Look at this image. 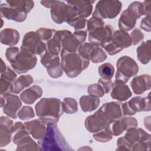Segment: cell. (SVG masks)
<instances>
[{
    "label": "cell",
    "mask_w": 151,
    "mask_h": 151,
    "mask_svg": "<svg viewBox=\"0 0 151 151\" xmlns=\"http://www.w3.org/2000/svg\"><path fill=\"white\" fill-rule=\"evenodd\" d=\"M112 41L122 50L128 48L132 45L130 35L126 31L122 29L117 30L113 33Z\"/></svg>",
    "instance_id": "cell-28"
},
{
    "label": "cell",
    "mask_w": 151,
    "mask_h": 151,
    "mask_svg": "<svg viewBox=\"0 0 151 151\" xmlns=\"http://www.w3.org/2000/svg\"><path fill=\"white\" fill-rule=\"evenodd\" d=\"M98 83L102 87L105 93H108L112 88L113 83L111 80H106L103 78H99Z\"/></svg>",
    "instance_id": "cell-49"
},
{
    "label": "cell",
    "mask_w": 151,
    "mask_h": 151,
    "mask_svg": "<svg viewBox=\"0 0 151 151\" xmlns=\"http://www.w3.org/2000/svg\"><path fill=\"white\" fill-rule=\"evenodd\" d=\"M113 33V27L110 25H106L103 28L89 33L88 40L90 42L103 47L111 41Z\"/></svg>",
    "instance_id": "cell-14"
},
{
    "label": "cell",
    "mask_w": 151,
    "mask_h": 151,
    "mask_svg": "<svg viewBox=\"0 0 151 151\" xmlns=\"http://www.w3.org/2000/svg\"><path fill=\"white\" fill-rule=\"evenodd\" d=\"M99 103V99L91 95L83 96L80 99V104L84 112H90L96 110Z\"/></svg>",
    "instance_id": "cell-30"
},
{
    "label": "cell",
    "mask_w": 151,
    "mask_h": 151,
    "mask_svg": "<svg viewBox=\"0 0 151 151\" xmlns=\"http://www.w3.org/2000/svg\"><path fill=\"white\" fill-rule=\"evenodd\" d=\"M49 76L54 78L61 77L63 74V68L60 61L59 57H57L46 67Z\"/></svg>",
    "instance_id": "cell-32"
},
{
    "label": "cell",
    "mask_w": 151,
    "mask_h": 151,
    "mask_svg": "<svg viewBox=\"0 0 151 151\" xmlns=\"http://www.w3.org/2000/svg\"><path fill=\"white\" fill-rule=\"evenodd\" d=\"M143 3V12L144 15H150V1H145Z\"/></svg>",
    "instance_id": "cell-51"
},
{
    "label": "cell",
    "mask_w": 151,
    "mask_h": 151,
    "mask_svg": "<svg viewBox=\"0 0 151 151\" xmlns=\"http://www.w3.org/2000/svg\"><path fill=\"white\" fill-rule=\"evenodd\" d=\"M5 2L9 5L15 7L27 14H28L34 6V2L32 1H6Z\"/></svg>",
    "instance_id": "cell-34"
},
{
    "label": "cell",
    "mask_w": 151,
    "mask_h": 151,
    "mask_svg": "<svg viewBox=\"0 0 151 151\" xmlns=\"http://www.w3.org/2000/svg\"><path fill=\"white\" fill-rule=\"evenodd\" d=\"M19 37L20 35L18 31L12 28H5L1 31L0 34L1 44L9 46H14L17 44L19 40Z\"/></svg>",
    "instance_id": "cell-27"
},
{
    "label": "cell",
    "mask_w": 151,
    "mask_h": 151,
    "mask_svg": "<svg viewBox=\"0 0 151 151\" xmlns=\"http://www.w3.org/2000/svg\"><path fill=\"white\" fill-rule=\"evenodd\" d=\"M70 32L68 30L56 31L52 38L47 43V50L51 54L58 55L61 50L62 40Z\"/></svg>",
    "instance_id": "cell-24"
},
{
    "label": "cell",
    "mask_w": 151,
    "mask_h": 151,
    "mask_svg": "<svg viewBox=\"0 0 151 151\" xmlns=\"http://www.w3.org/2000/svg\"><path fill=\"white\" fill-rule=\"evenodd\" d=\"M42 94V88L37 85H34L24 90L21 94V100L25 104H31Z\"/></svg>",
    "instance_id": "cell-26"
},
{
    "label": "cell",
    "mask_w": 151,
    "mask_h": 151,
    "mask_svg": "<svg viewBox=\"0 0 151 151\" xmlns=\"http://www.w3.org/2000/svg\"><path fill=\"white\" fill-rule=\"evenodd\" d=\"M107 123L97 111L88 116L85 120L84 125L86 129L91 133H97L105 129Z\"/></svg>",
    "instance_id": "cell-18"
},
{
    "label": "cell",
    "mask_w": 151,
    "mask_h": 151,
    "mask_svg": "<svg viewBox=\"0 0 151 151\" xmlns=\"http://www.w3.org/2000/svg\"><path fill=\"white\" fill-rule=\"evenodd\" d=\"M35 114L31 107L24 106L21 109L18 113V117L22 120H27L34 117Z\"/></svg>",
    "instance_id": "cell-41"
},
{
    "label": "cell",
    "mask_w": 151,
    "mask_h": 151,
    "mask_svg": "<svg viewBox=\"0 0 151 151\" xmlns=\"http://www.w3.org/2000/svg\"><path fill=\"white\" fill-rule=\"evenodd\" d=\"M61 64L66 75L74 78L78 76L83 70L87 68L90 61L82 58L77 52H65L60 54Z\"/></svg>",
    "instance_id": "cell-3"
},
{
    "label": "cell",
    "mask_w": 151,
    "mask_h": 151,
    "mask_svg": "<svg viewBox=\"0 0 151 151\" xmlns=\"http://www.w3.org/2000/svg\"><path fill=\"white\" fill-rule=\"evenodd\" d=\"M21 105L20 99L15 94L8 93L1 96V107L4 113L12 119H17Z\"/></svg>",
    "instance_id": "cell-13"
},
{
    "label": "cell",
    "mask_w": 151,
    "mask_h": 151,
    "mask_svg": "<svg viewBox=\"0 0 151 151\" xmlns=\"http://www.w3.org/2000/svg\"><path fill=\"white\" fill-rule=\"evenodd\" d=\"M62 104L64 111L67 114H73L76 113L78 110L77 103L76 100L73 98H64Z\"/></svg>",
    "instance_id": "cell-37"
},
{
    "label": "cell",
    "mask_w": 151,
    "mask_h": 151,
    "mask_svg": "<svg viewBox=\"0 0 151 151\" xmlns=\"http://www.w3.org/2000/svg\"><path fill=\"white\" fill-rule=\"evenodd\" d=\"M122 114L132 116L139 111H148L150 110V95L148 97H142L136 96L132 98L128 102L122 104Z\"/></svg>",
    "instance_id": "cell-9"
},
{
    "label": "cell",
    "mask_w": 151,
    "mask_h": 151,
    "mask_svg": "<svg viewBox=\"0 0 151 151\" xmlns=\"http://www.w3.org/2000/svg\"><path fill=\"white\" fill-rule=\"evenodd\" d=\"M103 48L110 55H115L122 50V49L119 48L114 43H113V42L112 41V40L111 41H110L109 42L106 44L104 46H103Z\"/></svg>",
    "instance_id": "cell-47"
},
{
    "label": "cell",
    "mask_w": 151,
    "mask_h": 151,
    "mask_svg": "<svg viewBox=\"0 0 151 151\" xmlns=\"http://www.w3.org/2000/svg\"><path fill=\"white\" fill-rule=\"evenodd\" d=\"M93 136L95 140L99 142H107L112 139V135L106 129L104 131L101 130V132L95 133Z\"/></svg>",
    "instance_id": "cell-44"
},
{
    "label": "cell",
    "mask_w": 151,
    "mask_h": 151,
    "mask_svg": "<svg viewBox=\"0 0 151 151\" xmlns=\"http://www.w3.org/2000/svg\"><path fill=\"white\" fill-rule=\"evenodd\" d=\"M123 138L130 150H149L150 134L140 128H132L126 131Z\"/></svg>",
    "instance_id": "cell-4"
},
{
    "label": "cell",
    "mask_w": 151,
    "mask_h": 151,
    "mask_svg": "<svg viewBox=\"0 0 151 151\" xmlns=\"http://www.w3.org/2000/svg\"><path fill=\"white\" fill-rule=\"evenodd\" d=\"M87 92L89 95L97 98L103 97L105 94L103 88L99 83L90 85L87 88Z\"/></svg>",
    "instance_id": "cell-42"
},
{
    "label": "cell",
    "mask_w": 151,
    "mask_h": 151,
    "mask_svg": "<svg viewBox=\"0 0 151 151\" xmlns=\"http://www.w3.org/2000/svg\"><path fill=\"white\" fill-rule=\"evenodd\" d=\"M0 14L2 17L19 22L24 21L27 17V14L26 12L11 6L6 2L1 4Z\"/></svg>",
    "instance_id": "cell-17"
},
{
    "label": "cell",
    "mask_w": 151,
    "mask_h": 151,
    "mask_svg": "<svg viewBox=\"0 0 151 151\" xmlns=\"http://www.w3.org/2000/svg\"><path fill=\"white\" fill-rule=\"evenodd\" d=\"M17 77V74L14 70L7 67L6 70L1 74L0 78L1 96L11 93V88L13 81Z\"/></svg>",
    "instance_id": "cell-22"
},
{
    "label": "cell",
    "mask_w": 151,
    "mask_h": 151,
    "mask_svg": "<svg viewBox=\"0 0 151 151\" xmlns=\"http://www.w3.org/2000/svg\"><path fill=\"white\" fill-rule=\"evenodd\" d=\"M7 68V67L6 66V64L3 61L2 59L1 58V73H3Z\"/></svg>",
    "instance_id": "cell-52"
},
{
    "label": "cell",
    "mask_w": 151,
    "mask_h": 151,
    "mask_svg": "<svg viewBox=\"0 0 151 151\" xmlns=\"http://www.w3.org/2000/svg\"><path fill=\"white\" fill-rule=\"evenodd\" d=\"M140 28L147 32H150L151 30L150 27V15H147L143 18L140 22Z\"/></svg>",
    "instance_id": "cell-50"
},
{
    "label": "cell",
    "mask_w": 151,
    "mask_h": 151,
    "mask_svg": "<svg viewBox=\"0 0 151 151\" xmlns=\"http://www.w3.org/2000/svg\"><path fill=\"white\" fill-rule=\"evenodd\" d=\"M1 147L8 145L12 137V129L14 122L6 116L1 117Z\"/></svg>",
    "instance_id": "cell-20"
},
{
    "label": "cell",
    "mask_w": 151,
    "mask_h": 151,
    "mask_svg": "<svg viewBox=\"0 0 151 151\" xmlns=\"http://www.w3.org/2000/svg\"><path fill=\"white\" fill-rule=\"evenodd\" d=\"M87 31L89 33L93 32L95 30L103 28L104 25V22L102 19L92 17L89 20L87 21Z\"/></svg>",
    "instance_id": "cell-40"
},
{
    "label": "cell",
    "mask_w": 151,
    "mask_h": 151,
    "mask_svg": "<svg viewBox=\"0 0 151 151\" xmlns=\"http://www.w3.org/2000/svg\"><path fill=\"white\" fill-rule=\"evenodd\" d=\"M33 83L32 77L29 75L21 76L15 79L11 86V93L18 94L25 88L28 87Z\"/></svg>",
    "instance_id": "cell-29"
},
{
    "label": "cell",
    "mask_w": 151,
    "mask_h": 151,
    "mask_svg": "<svg viewBox=\"0 0 151 151\" xmlns=\"http://www.w3.org/2000/svg\"><path fill=\"white\" fill-rule=\"evenodd\" d=\"M121 106V103L116 101L106 103L101 106L97 112L108 123L122 117L123 114Z\"/></svg>",
    "instance_id": "cell-15"
},
{
    "label": "cell",
    "mask_w": 151,
    "mask_h": 151,
    "mask_svg": "<svg viewBox=\"0 0 151 151\" xmlns=\"http://www.w3.org/2000/svg\"><path fill=\"white\" fill-rule=\"evenodd\" d=\"M137 127V120L132 117H120L109 122L105 129L112 136H119L124 131Z\"/></svg>",
    "instance_id": "cell-12"
},
{
    "label": "cell",
    "mask_w": 151,
    "mask_h": 151,
    "mask_svg": "<svg viewBox=\"0 0 151 151\" xmlns=\"http://www.w3.org/2000/svg\"><path fill=\"white\" fill-rule=\"evenodd\" d=\"M25 130L35 139H40L45 133V124L40 119H35L24 123Z\"/></svg>",
    "instance_id": "cell-19"
},
{
    "label": "cell",
    "mask_w": 151,
    "mask_h": 151,
    "mask_svg": "<svg viewBox=\"0 0 151 151\" xmlns=\"http://www.w3.org/2000/svg\"><path fill=\"white\" fill-rule=\"evenodd\" d=\"M130 36L132 40V44L134 45L139 44L144 39V35L139 28L134 29L130 33Z\"/></svg>",
    "instance_id": "cell-45"
},
{
    "label": "cell",
    "mask_w": 151,
    "mask_h": 151,
    "mask_svg": "<svg viewBox=\"0 0 151 151\" xmlns=\"http://www.w3.org/2000/svg\"><path fill=\"white\" fill-rule=\"evenodd\" d=\"M122 2L119 1H99L95 7L93 17L101 19H113L120 12Z\"/></svg>",
    "instance_id": "cell-8"
},
{
    "label": "cell",
    "mask_w": 151,
    "mask_h": 151,
    "mask_svg": "<svg viewBox=\"0 0 151 151\" xmlns=\"http://www.w3.org/2000/svg\"><path fill=\"white\" fill-rule=\"evenodd\" d=\"M97 46L91 42H84L78 48L77 53L83 58L90 61V55L94 48Z\"/></svg>",
    "instance_id": "cell-36"
},
{
    "label": "cell",
    "mask_w": 151,
    "mask_h": 151,
    "mask_svg": "<svg viewBox=\"0 0 151 151\" xmlns=\"http://www.w3.org/2000/svg\"><path fill=\"white\" fill-rule=\"evenodd\" d=\"M37 115L45 124H55L64 110L62 102L56 98H43L35 106Z\"/></svg>",
    "instance_id": "cell-1"
},
{
    "label": "cell",
    "mask_w": 151,
    "mask_h": 151,
    "mask_svg": "<svg viewBox=\"0 0 151 151\" xmlns=\"http://www.w3.org/2000/svg\"><path fill=\"white\" fill-rule=\"evenodd\" d=\"M137 17L129 9H126L122 13L119 20V27L120 29L130 31L136 25Z\"/></svg>",
    "instance_id": "cell-25"
},
{
    "label": "cell",
    "mask_w": 151,
    "mask_h": 151,
    "mask_svg": "<svg viewBox=\"0 0 151 151\" xmlns=\"http://www.w3.org/2000/svg\"><path fill=\"white\" fill-rule=\"evenodd\" d=\"M41 150H73L55 124H48L44 136L38 139Z\"/></svg>",
    "instance_id": "cell-2"
},
{
    "label": "cell",
    "mask_w": 151,
    "mask_h": 151,
    "mask_svg": "<svg viewBox=\"0 0 151 151\" xmlns=\"http://www.w3.org/2000/svg\"><path fill=\"white\" fill-rule=\"evenodd\" d=\"M111 88V97L118 101H126L132 96L129 87L122 82L115 80Z\"/></svg>",
    "instance_id": "cell-23"
},
{
    "label": "cell",
    "mask_w": 151,
    "mask_h": 151,
    "mask_svg": "<svg viewBox=\"0 0 151 151\" xmlns=\"http://www.w3.org/2000/svg\"><path fill=\"white\" fill-rule=\"evenodd\" d=\"M87 22V20L86 18H79L72 21L71 22L68 24L71 27H73L74 28L75 31H80V29L84 28Z\"/></svg>",
    "instance_id": "cell-46"
},
{
    "label": "cell",
    "mask_w": 151,
    "mask_h": 151,
    "mask_svg": "<svg viewBox=\"0 0 151 151\" xmlns=\"http://www.w3.org/2000/svg\"><path fill=\"white\" fill-rule=\"evenodd\" d=\"M87 33L84 31H77L71 34L70 32L62 40L60 54L65 52H77L79 47L86 39Z\"/></svg>",
    "instance_id": "cell-10"
},
{
    "label": "cell",
    "mask_w": 151,
    "mask_h": 151,
    "mask_svg": "<svg viewBox=\"0 0 151 151\" xmlns=\"http://www.w3.org/2000/svg\"><path fill=\"white\" fill-rule=\"evenodd\" d=\"M20 50L18 47H12L8 48L6 50L5 52V56L7 59V60L11 63L12 62L15 57L17 55V54L19 52Z\"/></svg>",
    "instance_id": "cell-48"
},
{
    "label": "cell",
    "mask_w": 151,
    "mask_h": 151,
    "mask_svg": "<svg viewBox=\"0 0 151 151\" xmlns=\"http://www.w3.org/2000/svg\"><path fill=\"white\" fill-rule=\"evenodd\" d=\"M17 145L16 150H41L38 144L37 145L29 135L24 137Z\"/></svg>",
    "instance_id": "cell-33"
},
{
    "label": "cell",
    "mask_w": 151,
    "mask_h": 151,
    "mask_svg": "<svg viewBox=\"0 0 151 151\" xmlns=\"http://www.w3.org/2000/svg\"><path fill=\"white\" fill-rule=\"evenodd\" d=\"M98 72L101 78L111 80L114 75V68L111 64L106 63L99 67Z\"/></svg>",
    "instance_id": "cell-35"
},
{
    "label": "cell",
    "mask_w": 151,
    "mask_h": 151,
    "mask_svg": "<svg viewBox=\"0 0 151 151\" xmlns=\"http://www.w3.org/2000/svg\"><path fill=\"white\" fill-rule=\"evenodd\" d=\"M127 9L131 11L135 15L137 19L140 18L142 15H144L143 5V3L140 2L134 1L131 3Z\"/></svg>",
    "instance_id": "cell-43"
},
{
    "label": "cell",
    "mask_w": 151,
    "mask_h": 151,
    "mask_svg": "<svg viewBox=\"0 0 151 151\" xmlns=\"http://www.w3.org/2000/svg\"><path fill=\"white\" fill-rule=\"evenodd\" d=\"M42 5L51 8V17L57 24H62L65 22L66 4L60 1H41Z\"/></svg>",
    "instance_id": "cell-16"
},
{
    "label": "cell",
    "mask_w": 151,
    "mask_h": 151,
    "mask_svg": "<svg viewBox=\"0 0 151 151\" xmlns=\"http://www.w3.org/2000/svg\"><path fill=\"white\" fill-rule=\"evenodd\" d=\"M21 48L28 50L35 55H41L47 50V44L41 40L36 32L29 31L25 34Z\"/></svg>",
    "instance_id": "cell-11"
},
{
    "label": "cell",
    "mask_w": 151,
    "mask_h": 151,
    "mask_svg": "<svg viewBox=\"0 0 151 151\" xmlns=\"http://www.w3.org/2000/svg\"><path fill=\"white\" fill-rule=\"evenodd\" d=\"M117 71L115 80L126 83L132 77L136 76L139 71V67L136 62L129 56L119 58L116 63Z\"/></svg>",
    "instance_id": "cell-6"
},
{
    "label": "cell",
    "mask_w": 151,
    "mask_h": 151,
    "mask_svg": "<svg viewBox=\"0 0 151 151\" xmlns=\"http://www.w3.org/2000/svg\"><path fill=\"white\" fill-rule=\"evenodd\" d=\"M151 78L149 74L136 76L130 82V86L134 93L140 94L150 88Z\"/></svg>",
    "instance_id": "cell-21"
},
{
    "label": "cell",
    "mask_w": 151,
    "mask_h": 151,
    "mask_svg": "<svg viewBox=\"0 0 151 151\" xmlns=\"http://www.w3.org/2000/svg\"><path fill=\"white\" fill-rule=\"evenodd\" d=\"M107 58V55L105 51L99 46H96L93 50L90 55V61L94 63H101Z\"/></svg>",
    "instance_id": "cell-39"
},
{
    "label": "cell",
    "mask_w": 151,
    "mask_h": 151,
    "mask_svg": "<svg viewBox=\"0 0 151 151\" xmlns=\"http://www.w3.org/2000/svg\"><path fill=\"white\" fill-rule=\"evenodd\" d=\"M139 61L143 64H147L150 60V40L143 42L136 49Z\"/></svg>",
    "instance_id": "cell-31"
},
{
    "label": "cell",
    "mask_w": 151,
    "mask_h": 151,
    "mask_svg": "<svg viewBox=\"0 0 151 151\" xmlns=\"http://www.w3.org/2000/svg\"><path fill=\"white\" fill-rule=\"evenodd\" d=\"M94 1H67L65 8V22L69 23L79 18H86L90 16L93 10Z\"/></svg>",
    "instance_id": "cell-5"
},
{
    "label": "cell",
    "mask_w": 151,
    "mask_h": 151,
    "mask_svg": "<svg viewBox=\"0 0 151 151\" xmlns=\"http://www.w3.org/2000/svg\"><path fill=\"white\" fill-rule=\"evenodd\" d=\"M37 61L35 55L24 48H20L19 52L10 64L17 73L22 74L34 68Z\"/></svg>",
    "instance_id": "cell-7"
},
{
    "label": "cell",
    "mask_w": 151,
    "mask_h": 151,
    "mask_svg": "<svg viewBox=\"0 0 151 151\" xmlns=\"http://www.w3.org/2000/svg\"><path fill=\"white\" fill-rule=\"evenodd\" d=\"M38 34L41 40L45 44L47 43L52 38L56 30L54 29H50L47 28H41L35 31Z\"/></svg>",
    "instance_id": "cell-38"
}]
</instances>
